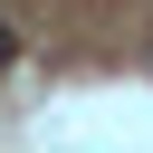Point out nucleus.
I'll use <instances>...</instances> for the list:
<instances>
[{
    "label": "nucleus",
    "mask_w": 153,
    "mask_h": 153,
    "mask_svg": "<svg viewBox=\"0 0 153 153\" xmlns=\"http://www.w3.org/2000/svg\"><path fill=\"white\" fill-rule=\"evenodd\" d=\"M10 57H19V29H10V19H0V67H10Z\"/></svg>",
    "instance_id": "obj_1"
}]
</instances>
